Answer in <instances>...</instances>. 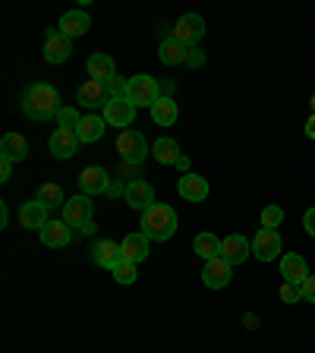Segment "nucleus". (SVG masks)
<instances>
[{
	"label": "nucleus",
	"instance_id": "6",
	"mask_svg": "<svg viewBox=\"0 0 315 353\" xmlns=\"http://www.w3.org/2000/svg\"><path fill=\"white\" fill-rule=\"evenodd\" d=\"M281 250H284V243H281V234L272 228H258L256 236H252V256L258 262H274L281 259Z\"/></svg>",
	"mask_w": 315,
	"mask_h": 353
},
{
	"label": "nucleus",
	"instance_id": "9",
	"mask_svg": "<svg viewBox=\"0 0 315 353\" xmlns=\"http://www.w3.org/2000/svg\"><path fill=\"white\" fill-rule=\"evenodd\" d=\"M234 278V265L224 262V259H212V262L202 265V284L208 290H224Z\"/></svg>",
	"mask_w": 315,
	"mask_h": 353
},
{
	"label": "nucleus",
	"instance_id": "29",
	"mask_svg": "<svg viewBox=\"0 0 315 353\" xmlns=\"http://www.w3.org/2000/svg\"><path fill=\"white\" fill-rule=\"evenodd\" d=\"M35 199L48 208V212H51V208H63L66 205V192H63V186H57V183H41L38 186V192H35Z\"/></svg>",
	"mask_w": 315,
	"mask_h": 353
},
{
	"label": "nucleus",
	"instance_id": "39",
	"mask_svg": "<svg viewBox=\"0 0 315 353\" xmlns=\"http://www.w3.org/2000/svg\"><path fill=\"white\" fill-rule=\"evenodd\" d=\"M303 228H306V234L315 240V208H309V212L303 214Z\"/></svg>",
	"mask_w": 315,
	"mask_h": 353
},
{
	"label": "nucleus",
	"instance_id": "17",
	"mask_svg": "<svg viewBox=\"0 0 315 353\" xmlns=\"http://www.w3.org/2000/svg\"><path fill=\"white\" fill-rule=\"evenodd\" d=\"M126 205L136 208V212H145V208L154 205V186L148 183V180H132V183H126Z\"/></svg>",
	"mask_w": 315,
	"mask_h": 353
},
{
	"label": "nucleus",
	"instance_id": "41",
	"mask_svg": "<svg viewBox=\"0 0 315 353\" xmlns=\"http://www.w3.org/2000/svg\"><path fill=\"white\" fill-rule=\"evenodd\" d=\"M158 88H161V98H174V92H176L174 79H161L158 82Z\"/></svg>",
	"mask_w": 315,
	"mask_h": 353
},
{
	"label": "nucleus",
	"instance_id": "45",
	"mask_svg": "<svg viewBox=\"0 0 315 353\" xmlns=\"http://www.w3.org/2000/svg\"><path fill=\"white\" fill-rule=\"evenodd\" d=\"M306 136H309V139H315V114L306 120Z\"/></svg>",
	"mask_w": 315,
	"mask_h": 353
},
{
	"label": "nucleus",
	"instance_id": "18",
	"mask_svg": "<svg viewBox=\"0 0 315 353\" xmlns=\"http://www.w3.org/2000/svg\"><path fill=\"white\" fill-rule=\"evenodd\" d=\"M38 236H41V243L51 246V250H63V246L73 243V230H70L66 221H48V224L38 230Z\"/></svg>",
	"mask_w": 315,
	"mask_h": 353
},
{
	"label": "nucleus",
	"instance_id": "37",
	"mask_svg": "<svg viewBox=\"0 0 315 353\" xmlns=\"http://www.w3.org/2000/svg\"><path fill=\"white\" fill-rule=\"evenodd\" d=\"M123 92H126V79H110L108 82V95L110 98H123Z\"/></svg>",
	"mask_w": 315,
	"mask_h": 353
},
{
	"label": "nucleus",
	"instance_id": "3",
	"mask_svg": "<svg viewBox=\"0 0 315 353\" xmlns=\"http://www.w3.org/2000/svg\"><path fill=\"white\" fill-rule=\"evenodd\" d=\"M123 98L130 104H136V108H152L158 98H161V88H158V79L148 73H136L126 79V92Z\"/></svg>",
	"mask_w": 315,
	"mask_h": 353
},
{
	"label": "nucleus",
	"instance_id": "22",
	"mask_svg": "<svg viewBox=\"0 0 315 353\" xmlns=\"http://www.w3.org/2000/svg\"><path fill=\"white\" fill-rule=\"evenodd\" d=\"M57 29L63 32L66 38H79V35H85V32L92 29V16H88L85 10H70V13L60 16Z\"/></svg>",
	"mask_w": 315,
	"mask_h": 353
},
{
	"label": "nucleus",
	"instance_id": "44",
	"mask_svg": "<svg viewBox=\"0 0 315 353\" xmlns=\"http://www.w3.org/2000/svg\"><path fill=\"white\" fill-rule=\"evenodd\" d=\"M174 168H180V170H183V174H190V158H186V154H180V161H176Z\"/></svg>",
	"mask_w": 315,
	"mask_h": 353
},
{
	"label": "nucleus",
	"instance_id": "4",
	"mask_svg": "<svg viewBox=\"0 0 315 353\" xmlns=\"http://www.w3.org/2000/svg\"><path fill=\"white\" fill-rule=\"evenodd\" d=\"M170 38L180 41L183 48H199V41L205 38V19L199 13H183L170 26Z\"/></svg>",
	"mask_w": 315,
	"mask_h": 353
},
{
	"label": "nucleus",
	"instance_id": "43",
	"mask_svg": "<svg viewBox=\"0 0 315 353\" xmlns=\"http://www.w3.org/2000/svg\"><path fill=\"white\" fill-rule=\"evenodd\" d=\"M95 230H98V228H95V221H85V224L79 228V234H82V236H92Z\"/></svg>",
	"mask_w": 315,
	"mask_h": 353
},
{
	"label": "nucleus",
	"instance_id": "24",
	"mask_svg": "<svg viewBox=\"0 0 315 353\" xmlns=\"http://www.w3.org/2000/svg\"><path fill=\"white\" fill-rule=\"evenodd\" d=\"M48 221H51V218H48V208H44L38 199H32V202H26V205L19 208V228L41 230Z\"/></svg>",
	"mask_w": 315,
	"mask_h": 353
},
{
	"label": "nucleus",
	"instance_id": "27",
	"mask_svg": "<svg viewBox=\"0 0 315 353\" xmlns=\"http://www.w3.org/2000/svg\"><path fill=\"white\" fill-rule=\"evenodd\" d=\"M148 110H152V120L158 126H174L176 117H180V108H176L174 98H158V101H154Z\"/></svg>",
	"mask_w": 315,
	"mask_h": 353
},
{
	"label": "nucleus",
	"instance_id": "42",
	"mask_svg": "<svg viewBox=\"0 0 315 353\" xmlns=\"http://www.w3.org/2000/svg\"><path fill=\"white\" fill-rule=\"evenodd\" d=\"M10 176H13V161H3V158H0V180L7 183Z\"/></svg>",
	"mask_w": 315,
	"mask_h": 353
},
{
	"label": "nucleus",
	"instance_id": "30",
	"mask_svg": "<svg viewBox=\"0 0 315 353\" xmlns=\"http://www.w3.org/2000/svg\"><path fill=\"white\" fill-rule=\"evenodd\" d=\"M186 51H190V48H183L180 41H174V38H164L158 57H161L164 66H180V63H186Z\"/></svg>",
	"mask_w": 315,
	"mask_h": 353
},
{
	"label": "nucleus",
	"instance_id": "21",
	"mask_svg": "<svg viewBox=\"0 0 315 353\" xmlns=\"http://www.w3.org/2000/svg\"><path fill=\"white\" fill-rule=\"evenodd\" d=\"M85 70L88 76L95 82H110V79H117V66H114V57L110 54H88L85 60Z\"/></svg>",
	"mask_w": 315,
	"mask_h": 353
},
{
	"label": "nucleus",
	"instance_id": "34",
	"mask_svg": "<svg viewBox=\"0 0 315 353\" xmlns=\"http://www.w3.org/2000/svg\"><path fill=\"white\" fill-rule=\"evenodd\" d=\"M117 180H123V183H132V180H139L142 176V170H139V164H130V161H120V168H117Z\"/></svg>",
	"mask_w": 315,
	"mask_h": 353
},
{
	"label": "nucleus",
	"instance_id": "36",
	"mask_svg": "<svg viewBox=\"0 0 315 353\" xmlns=\"http://www.w3.org/2000/svg\"><path fill=\"white\" fill-rule=\"evenodd\" d=\"M202 63H205V54L199 51V48H190V51H186V63L183 66H190V70H199Z\"/></svg>",
	"mask_w": 315,
	"mask_h": 353
},
{
	"label": "nucleus",
	"instance_id": "26",
	"mask_svg": "<svg viewBox=\"0 0 315 353\" xmlns=\"http://www.w3.org/2000/svg\"><path fill=\"white\" fill-rule=\"evenodd\" d=\"M104 130H108V120H104L101 114H85L79 130H76V136H79V142H98L104 136Z\"/></svg>",
	"mask_w": 315,
	"mask_h": 353
},
{
	"label": "nucleus",
	"instance_id": "46",
	"mask_svg": "<svg viewBox=\"0 0 315 353\" xmlns=\"http://www.w3.org/2000/svg\"><path fill=\"white\" fill-rule=\"evenodd\" d=\"M7 221H10V208L0 205V228H7Z\"/></svg>",
	"mask_w": 315,
	"mask_h": 353
},
{
	"label": "nucleus",
	"instance_id": "7",
	"mask_svg": "<svg viewBox=\"0 0 315 353\" xmlns=\"http://www.w3.org/2000/svg\"><path fill=\"white\" fill-rule=\"evenodd\" d=\"M41 54L48 63H66L70 54H73V38H66L57 26H51V29L44 32V51Z\"/></svg>",
	"mask_w": 315,
	"mask_h": 353
},
{
	"label": "nucleus",
	"instance_id": "1",
	"mask_svg": "<svg viewBox=\"0 0 315 353\" xmlns=\"http://www.w3.org/2000/svg\"><path fill=\"white\" fill-rule=\"evenodd\" d=\"M19 108L22 114L35 123H48V120H57L60 114V92L51 85V82H32V85L22 88L19 95Z\"/></svg>",
	"mask_w": 315,
	"mask_h": 353
},
{
	"label": "nucleus",
	"instance_id": "14",
	"mask_svg": "<svg viewBox=\"0 0 315 353\" xmlns=\"http://www.w3.org/2000/svg\"><path fill=\"white\" fill-rule=\"evenodd\" d=\"M88 256H92V262L98 265V268H114V265L123 259V250H120V243L108 240V236H101V240L92 243V250H88Z\"/></svg>",
	"mask_w": 315,
	"mask_h": 353
},
{
	"label": "nucleus",
	"instance_id": "15",
	"mask_svg": "<svg viewBox=\"0 0 315 353\" xmlns=\"http://www.w3.org/2000/svg\"><path fill=\"white\" fill-rule=\"evenodd\" d=\"M101 117L108 120V126H132V120H136V104H130L126 98H110V101L104 104Z\"/></svg>",
	"mask_w": 315,
	"mask_h": 353
},
{
	"label": "nucleus",
	"instance_id": "16",
	"mask_svg": "<svg viewBox=\"0 0 315 353\" xmlns=\"http://www.w3.org/2000/svg\"><path fill=\"white\" fill-rule=\"evenodd\" d=\"M246 256H252V240H246L243 234H230L221 240V259L230 265L246 262Z\"/></svg>",
	"mask_w": 315,
	"mask_h": 353
},
{
	"label": "nucleus",
	"instance_id": "35",
	"mask_svg": "<svg viewBox=\"0 0 315 353\" xmlns=\"http://www.w3.org/2000/svg\"><path fill=\"white\" fill-rule=\"evenodd\" d=\"M278 296L284 303H300L303 300V287L300 284H290V281H284L281 284V290H278Z\"/></svg>",
	"mask_w": 315,
	"mask_h": 353
},
{
	"label": "nucleus",
	"instance_id": "32",
	"mask_svg": "<svg viewBox=\"0 0 315 353\" xmlns=\"http://www.w3.org/2000/svg\"><path fill=\"white\" fill-rule=\"evenodd\" d=\"M57 123L63 126V130H79V123H82L79 110L70 108V104H63V108H60V114H57Z\"/></svg>",
	"mask_w": 315,
	"mask_h": 353
},
{
	"label": "nucleus",
	"instance_id": "12",
	"mask_svg": "<svg viewBox=\"0 0 315 353\" xmlns=\"http://www.w3.org/2000/svg\"><path fill=\"white\" fill-rule=\"evenodd\" d=\"M92 212H95V202H92V196H73L66 199L63 205V221L70 224V228H82L85 221H92Z\"/></svg>",
	"mask_w": 315,
	"mask_h": 353
},
{
	"label": "nucleus",
	"instance_id": "31",
	"mask_svg": "<svg viewBox=\"0 0 315 353\" xmlns=\"http://www.w3.org/2000/svg\"><path fill=\"white\" fill-rule=\"evenodd\" d=\"M110 274H114V281H117V284H136V278H139V274H136V265L132 262H126V259H120L117 265H114V268H110Z\"/></svg>",
	"mask_w": 315,
	"mask_h": 353
},
{
	"label": "nucleus",
	"instance_id": "8",
	"mask_svg": "<svg viewBox=\"0 0 315 353\" xmlns=\"http://www.w3.org/2000/svg\"><path fill=\"white\" fill-rule=\"evenodd\" d=\"M76 101H79V108L92 110V114L104 110V104L110 101V95H108V82H95V79L82 82V85L76 88Z\"/></svg>",
	"mask_w": 315,
	"mask_h": 353
},
{
	"label": "nucleus",
	"instance_id": "10",
	"mask_svg": "<svg viewBox=\"0 0 315 353\" xmlns=\"http://www.w3.org/2000/svg\"><path fill=\"white\" fill-rule=\"evenodd\" d=\"M48 148H51V154L57 161H70L76 154V148H79V136H76V130L57 126V130L51 132V139H48Z\"/></svg>",
	"mask_w": 315,
	"mask_h": 353
},
{
	"label": "nucleus",
	"instance_id": "2",
	"mask_svg": "<svg viewBox=\"0 0 315 353\" xmlns=\"http://www.w3.org/2000/svg\"><path fill=\"white\" fill-rule=\"evenodd\" d=\"M142 234L148 236V240H170V236L176 234V212L170 205H164V202H154L152 208H145L142 212Z\"/></svg>",
	"mask_w": 315,
	"mask_h": 353
},
{
	"label": "nucleus",
	"instance_id": "19",
	"mask_svg": "<svg viewBox=\"0 0 315 353\" xmlns=\"http://www.w3.org/2000/svg\"><path fill=\"white\" fill-rule=\"evenodd\" d=\"M281 278L290 281V284H306L309 278V265L306 259L300 256V252H287V256H281Z\"/></svg>",
	"mask_w": 315,
	"mask_h": 353
},
{
	"label": "nucleus",
	"instance_id": "40",
	"mask_svg": "<svg viewBox=\"0 0 315 353\" xmlns=\"http://www.w3.org/2000/svg\"><path fill=\"white\" fill-rule=\"evenodd\" d=\"M120 192H126V183H123V180H117V176H114V180H110V186H108V192H104V196H114V199H117Z\"/></svg>",
	"mask_w": 315,
	"mask_h": 353
},
{
	"label": "nucleus",
	"instance_id": "38",
	"mask_svg": "<svg viewBox=\"0 0 315 353\" xmlns=\"http://www.w3.org/2000/svg\"><path fill=\"white\" fill-rule=\"evenodd\" d=\"M303 300H306V303H315V274H309L306 284H303Z\"/></svg>",
	"mask_w": 315,
	"mask_h": 353
},
{
	"label": "nucleus",
	"instance_id": "5",
	"mask_svg": "<svg viewBox=\"0 0 315 353\" xmlns=\"http://www.w3.org/2000/svg\"><path fill=\"white\" fill-rule=\"evenodd\" d=\"M117 154L120 161H130V164H142L148 154V142L139 130H123L117 136Z\"/></svg>",
	"mask_w": 315,
	"mask_h": 353
},
{
	"label": "nucleus",
	"instance_id": "47",
	"mask_svg": "<svg viewBox=\"0 0 315 353\" xmlns=\"http://www.w3.org/2000/svg\"><path fill=\"white\" fill-rule=\"evenodd\" d=\"M309 108H312V114H315V95H312V98H309Z\"/></svg>",
	"mask_w": 315,
	"mask_h": 353
},
{
	"label": "nucleus",
	"instance_id": "11",
	"mask_svg": "<svg viewBox=\"0 0 315 353\" xmlns=\"http://www.w3.org/2000/svg\"><path fill=\"white\" fill-rule=\"evenodd\" d=\"M110 180H114V176H110V170L108 168H85L79 174V190H82V196H101V192H108V186H110Z\"/></svg>",
	"mask_w": 315,
	"mask_h": 353
},
{
	"label": "nucleus",
	"instance_id": "28",
	"mask_svg": "<svg viewBox=\"0 0 315 353\" xmlns=\"http://www.w3.org/2000/svg\"><path fill=\"white\" fill-rule=\"evenodd\" d=\"M152 158L158 164H176V161H180V145H176V139L161 136V139L152 145Z\"/></svg>",
	"mask_w": 315,
	"mask_h": 353
},
{
	"label": "nucleus",
	"instance_id": "25",
	"mask_svg": "<svg viewBox=\"0 0 315 353\" xmlns=\"http://www.w3.org/2000/svg\"><path fill=\"white\" fill-rule=\"evenodd\" d=\"M192 252H196L202 262H212V259H221V240L212 234V230H202L192 240Z\"/></svg>",
	"mask_w": 315,
	"mask_h": 353
},
{
	"label": "nucleus",
	"instance_id": "23",
	"mask_svg": "<svg viewBox=\"0 0 315 353\" xmlns=\"http://www.w3.org/2000/svg\"><path fill=\"white\" fill-rule=\"evenodd\" d=\"M0 158H3V161H13V164L26 161V158H29V142L22 139L19 132H7V136L0 139Z\"/></svg>",
	"mask_w": 315,
	"mask_h": 353
},
{
	"label": "nucleus",
	"instance_id": "33",
	"mask_svg": "<svg viewBox=\"0 0 315 353\" xmlns=\"http://www.w3.org/2000/svg\"><path fill=\"white\" fill-rule=\"evenodd\" d=\"M281 224H284V208H281V205H268V208H262V228L278 230Z\"/></svg>",
	"mask_w": 315,
	"mask_h": 353
},
{
	"label": "nucleus",
	"instance_id": "13",
	"mask_svg": "<svg viewBox=\"0 0 315 353\" xmlns=\"http://www.w3.org/2000/svg\"><path fill=\"white\" fill-rule=\"evenodd\" d=\"M176 192H180L186 202H205L208 192H212V186H208L205 176H199L196 170H190V174H183L180 180H176Z\"/></svg>",
	"mask_w": 315,
	"mask_h": 353
},
{
	"label": "nucleus",
	"instance_id": "20",
	"mask_svg": "<svg viewBox=\"0 0 315 353\" xmlns=\"http://www.w3.org/2000/svg\"><path fill=\"white\" fill-rule=\"evenodd\" d=\"M148 236L142 234V230H136V234H126L123 236V243H120V250H123V259L126 262H132V265H139V262H145L148 259Z\"/></svg>",
	"mask_w": 315,
	"mask_h": 353
}]
</instances>
